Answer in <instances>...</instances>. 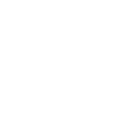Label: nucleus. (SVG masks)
<instances>
[]
</instances>
